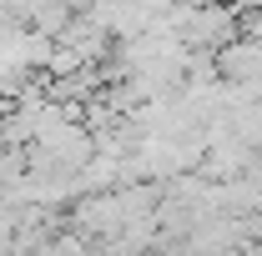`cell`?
Returning <instances> with one entry per match:
<instances>
[{
    "label": "cell",
    "instance_id": "cell-1",
    "mask_svg": "<svg viewBox=\"0 0 262 256\" xmlns=\"http://www.w3.org/2000/svg\"><path fill=\"white\" fill-rule=\"evenodd\" d=\"M212 65H217V75L232 81V86H252V81H262V45L247 40V35H232L227 45L212 50Z\"/></svg>",
    "mask_w": 262,
    "mask_h": 256
}]
</instances>
